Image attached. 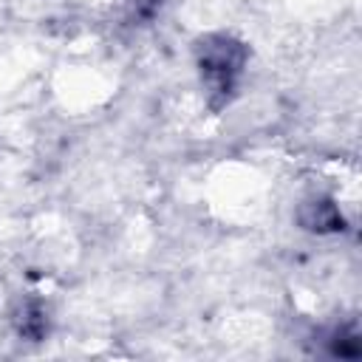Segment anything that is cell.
I'll use <instances>...</instances> for the list:
<instances>
[{
  "label": "cell",
  "instance_id": "3957f363",
  "mask_svg": "<svg viewBox=\"0 0 362 362\" xmlns=\"http://www.w3.org/2000/svg\"><path fill=\"white\" fill-rule=\"evenodd\" d=\"M11 320H14V328L23 339L37 342L48 334V314H45L42 303H37V300H23Z\"/></svg>",
  "mask_w": 362,
  "mask_h": 362
},
{
  "label": "cell",
  "instance_id": "6da1fadb",
  "mask_svg": "<svg viewBox=\"0 0 362 362\" xmlns=\"http://www.w3.org/2000/svg\"><path fill=\"white\" fill-rule=\"evenodd\" d=\"M195 54H198V68H201V79H204L209 105L218 110L232 99L249 51L240 40H235L229 34H209V37L198 40Z\"/></svg>",
  "mask_w": 362,
  "mask_h": 362
},
{
  "label": "cell",
  "instance_id": "277c9868",
  "mask_svg": "<svg viewBox=\"0 0 362 362\" xmlns=\"http://www.w3.org/2000/svg\"><path fill=\"white\" fill-rule=\"evenodd\" d=\"M337 356H345V359H351V356H359V337L354 334V331H339L337 334V339H334V348H331Z\"/></svg>",
  "mask_w": 362,
  "mask_h": 362
},
{
  "label": "cell",
  "instance_id": "5b68a950",
  "mask_svg": "<svg viewBox=\"0 0 362 362\" xmlns=\"http://www.w3.org/2000/svg\"><path fill=\"white\" fill-rule=\"evenodd\" d=\"M161 8V0H133V14L139 20H150Z\"/></svg>",
  "mask_w": 362,
  "mask_h": 362
},
{
  "label": "cell",
  "instance_id": "7a4b0ae2",
  "mask_svg": "<svg viewBox=\"0 0 362 362\" xmlns=\"http://www.w3.org/2000/svg\"><path fill=\"white\" fill-rule=\"evenodd\" d=\"M297 221L303 229L325 235V232H339L345 226V218L339 212V206L331 198H311L297 209Z\"/></svg>",
  "mask_w": 362,
  "mask_h": 362
}]
</instances>
